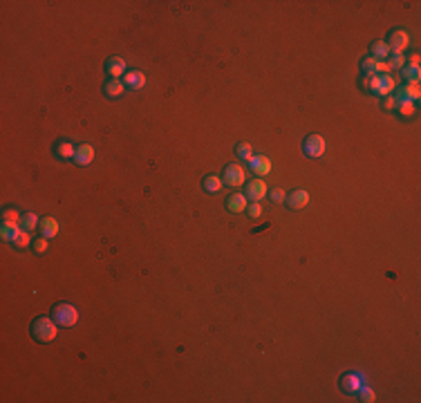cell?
I'll return each mask as SVG.
<instances>
[{
    "label": "cell",
    "mask_w": 421,
    "mask_h": 403,
    "mask_svg": "<svg viewBox=\"0 0 421 403\" xmlns=\"http://www.w3.org/2000/svg\"><path fill=\"white\" fill-rule=\"evenodd\" d=\"M358 397H361V401H365V403H374L376 401V394H374V390L370 388L367 383H363L361 388H358Z\"/></svg>",
    "instance_id": "cb8c5ba5"
},
{
    "label": "cell",
    "mask_w": 421,
    "mask_h": 403,
    "mask_svg": "<svg viewBox=\"0 0 421 403\" xmlns=\"http://www.w3.org/2000/svg\"><path fill=\"white\" fill-rule=\"evenodd\" d=\"M408 43H410V36H408V31L397 29V31H392V36H390L388 47H390V52H392V54H403V49L408 47Z\"/></svg>",
    "instance_id": "5b68a950"
},
{
    "label": "cell",
    "mask_w": 421,
    "mask_h": 403,
    "mask_svg": "<svg viewBox=\"0 0 421 403\" xmlns=\"http://www.w3.org/2000/svg\"><path fill=\"white\" fill-rule=\"evenodd\" d=\"M20 231H22L20 224H16V222H2V228H0V235H2V240L13 242V240H16V235H18Z\"/></svg>",
    "instance_id": "2e32d148"
},
{
    "label": "cell",
    "mask_w": 421,
    "mask_h": 403,
    "mask_svg": "<svg viewBox=\"0 0 421 403\" xmlns=\"http://www.w3.org/2000/svg\"><path fill=\"white\" fill-rule=\"evenodd\" d=\"M365 381H367V376L363 374V372H349V374L343 376V388H345V392L356 394L358 388H361Z\"/></svg>",
    "instance_id": "8992f818"
},
{
    "label": "cell",
    "mask_w": 421,
    "mask_h": 403,
    "mask_svg": "<svg viewBox=\"0 0 421 403\" xmlns=\"http://www.w3.org/2000/svg\"><path fill=\"white\" fill-rule=\"evenodd\" d=\"M121 81H123L128 88L141 90L143 85H146V74H143V72H125V76Z\"/></svg>",
    "instance_id": "9a60e30c"
},
{
    "label": "cell",
    "mask_w": 421,
    "mask_h": 403,
    "mask_svg": "<svg viewBox=\"0 0 421 403\" xmlns=\"http://www.w3.org/2000/svg\"><path fill=\"white\" fill-rule=\"evenodd\" d=\"M246 206H249V202H246V195H242V193H233L226 200V208L231 213H242V210H246Z\"/></svg>",
    "instance_id": "4fadbf2b"
},
{
    "label": "cell",
    "mask_w": 421,
    "mask_h": 403,
    "mask_svg": "<svg viewBox=\"0 0 421 403\" xmlns=\"http://www.w3.org/2000/svg\"><path fill=\"white\" fill-rule=\"evenodd\" d=\"M29 242H31V237H29V231H25L22 228L20 233L16 235V240H13V244L18 246V249H25V246H29Z\"/></svg>",
    "instance_id": "4316f807"
},
{
    "label": "cell",
    "mask_w": 421,
    "mask_h": 403,
    "mask_svg": "<svg viewBox=\"0 0 421 403\" xmlns=\"http://www.w3.org/2000/svg\"><path fill=\"white\" fill-rule=\"evenodd\" d=\"M20 226L25 228V231H29V233H31L36 226H38V215H36V213H27L25 217L20 219Z\"/></svg>",
    "instance_id": "d4e9b609"
},
{
    "label": "cell",
    "mask_w": 421,
    "mask_h": 403,
    "mask_svg": "<svg viewBox=\"0 0 421 403\" xmlns=\"http://www.w3.org/2000/svg\"><path fill=\"white\" fill-rule=\"evenodd\" d=\"M56 152H58V157H61V159H74L76 146H72L70 141H61L56 146Z\"/></svg>",
    "instance_id": "ffe728a7"
},
{
    "label": "cell",
    "mask_w": 421,
    "mask_h": 403,
    "mask_svg": "<svg viewBox=\"0 0 421 403\" xmlns=\"http://www.w3.org/2000/svg\"><path fill=\"white\" fill-rule=\"evenodd\" d=\"M303 148H305V155H307V157H312V159H318V157L325 155L327 143H325V139H322L320 134H309V137L305 139Z\"/></svg>",
    "instance_id": "3957f363"
},
{
    "label": "cell",
    "mask_w": 421,
    "mask_h": 403,
    "mask_svg": "<svg viewBox=\"0 0 421 403\" xmlns=\"http://www.w3.org/2000/svg\"><path fill=\"white\" fill-rule=\"evenodd\" d=\"M249 166H251V170H253L255 175H269L271 173V159L269 157H264V155H255V157H251V161H249Z\"/></svg>",
    "instance_id": "9c48e42d"
},
{
    "label": "cell",
    "mask_w": 421,
    "mask_h": 403,
    "mask_svg": "<svg viewBox=\"0 0 421 403\" xmlns=\"http://www.w3.org/2000/svg\"><path fill=\"white\" fill-rule=\"evenodd\" d=\"M403 76H406L408 83H419L421 67L419 65H403Z\"/></svg>",
    "instance_id": "44dd1931"
},
{
    "label": "cell",
    "mask_w": 421,
    "mask_h": 403,
    "mask_svg": "<svg viewBox=\"0 0 421 403\" xmlns=\"http://www.w3.org/2000/svg\"><path fill=\"white\" fill-rule=\"evenodd\" d=\"M388 65L390 70H403V65H406V56L403 54H392V56H388Z\"/></svg>",
    "instance_id": "484cf974"
},
{
    "label": "cell",
    "mask_w": 421,
    "mask_h": 403,
    "mask_svg": "<svg viewBox=\"0 0 421 403\" xmlns=\"http://www.w3.org/2000/svg\"><path fill=\"white\" fill-rule=\"evenodd\" d=\"M237 155H240V159L251 161V157H253V148H251V143H240V146H237Z\"/></svg>",
    "instance_id": "83f0119b"
},
{
    "label": "cell",
    "mask_w": 421,
    "mask_h": 403,
    "mask_svg": "<svg viewBox=\"0 0 421 403\" xmlns=\"http://www.w3.org/2000/svg\"><path fill=\"white\" fill-rule=\"evenodd\" d=\"M401 94L406 99H410V101H417V99L421 97V88H419V83H408L406 88L401 90Z\"/></svg>",
    "instance_id": "603a6c76"
},
{
    "label": "cell",
    "mask_w": 421,
    "mask_h": 403,
    "mask_svg": "<svg viewBox=\"0 0 421 403\" xmlns=\"http://www.w3.org/2000/svg\"><path fill=\"white\" fill-rule=\"evenodd\" d=\"M246 210H249V215H251L253 219L262 215V206H260V202H251V204L246 206Z\"/></svg>",
    "instance_id": "4dcf8cb0"
},
{
    "label": "cell",
    "mask_w": 421,
    "mask_h": 403,
    "mask_svg": "<svg viewBox=\"0 0 421 403\" xmlns=\"http://www.w3.org/2000/svg\"><path fill=\"white\" fill-rule=\"evenodd\" d=\"M372 56L376 58V61H385V58L390 56V47L385 40H379V43L372 45Z\"/></svg>",
    "instance_id": "d6986e66"
},
{
    "label": "cell",
    "mask_w": 421,
    "mask_h": 403,
    "mask_svg": "<svg viewBox=\"0 0 421 403\" xmlns=\"http://www.w3.org/2000/svg\"><path fill=\"white\" fill-rule=\"evenodd\" d=\"M222 186H224V179L222 177H217V175H209V177L204 179V188L209 193H217V191H222Z\"/></svg>",
    "instance_id": "7402d4cb"
},
{
    "label": "cell",
    "mask_w": 421,
    "mask_h": 403,
    "mask_svg": "<svg viewBox=\"0 0 421 403\" xmlns=\"http://www.w3.org/2000/svg\"><path fill=\"white\" fill-rule=\"evenodd\" d=\"M287 204H289V208H294V210H300V208H305V206L309 204V193L307 191H294V193H289L287 195Z\"/></svg>",
    "instance_id": "ba28073f"
},
{
    "label": "cell",
    "mask_w": 421,
    "mask_h": 403,
    "mask_svg": "<svg viewBox=\"0 0 421 403\" xmlns=\"http://www.w3.org/2000/svg\"><path fill=\"white\" fill-rule=\"evenodd\" d=\"M271 200L276 202V204H280V202H285V200H287V195L280 191V188H276V191H271Z\"/></svg>",
    "instance_id": "836d02e7"
},
{
    "label": "cell",
    "mask_w": 421,
    "mask_h": 403,
    "mask_svg": "<svg viewBox=\"0 0 421 403\" xmlns=\"http://www.w3.org/2000/svg\"><path fill=\"white\" fill-rule=\"evenodd\" d=\"M125 72H128V67H125L123 58L112 56L110 63H107V74H110V79H121V76H125Z\"/></svg>",
    "instance_id": "7c38bea8"
},
{
    "label": "cell",
    "mask_w": 421,
    "mask_h": 403,
    "mask_svg": "<svg viewBox=\"0 0 421 403\" xmlns=\"http://www.w3.org/2000/svg\"><path fill=\"white\" fill-rule=\"evenodd\" d=\"M383 105L388 107V110H392V107H397V99H394V97H385Z\"/></svg>",
    "instance_id": "e575fe53"
},
{
    "label": "cell",
    "mask_w": 421,
    "mask_h": 403,
    "mask_svg": "<svg viewBox=\"0 0 421 403\" xmlns=\"http://www.w3.org/2000/svg\"><path fill=\"white\" fill-rule=\"evenodd\" d=\"M47 244H49L47 237H38V240L34 242V251L36 253H45V251H47Z\"/></svg>",
    "instance_id": "1f68e13d"
},
{
    "label": "cell",
    "mask_w": 421,
    "mask_h": 403,
    "mask_svg": "<svg viewBox=\"0 0 421 403\" xmlns=\"http://www.w3.org/2000/svg\"><path fill=\"white\" fill-rule=\"evenodd\" d=\"M267 184H264V179H253V182L246 184V197H249L251 202H260L264 200V195H267Z\"/></svg>",
    "instance_id": "52a82bcc"
},
{
    "label": "cell",
    "mask_w": 421,
    "mask_h": 403,
    "mask_svg": "<svg viewBox=\"0 0 421 403\" xmlns=\"http://www.w3.org/2000/svg\"><path fill=\"white\" fill-rule=\"evenodd\" d=\"M397 88V79L390 74H379V83H376V94L381 97H390Z\"/></svg>",
    "instance_id": "30bf717a"
},
{
    "label": "cell",
    "mask_w": 421,
    "mask_h": 403,
    "mask_svg": "<svg viewBox=\"0 0 421 403\" xmlns=\"http://www.w3.org/2000/svg\"><path fill=\"white\" fill-rule=\"evenodd\" d=\"M2 219H4V222H16V224H20L22 217H20V213H18L16 208H7V210H4V215H2Z\"/></svg>",
    "instance_id": "f546056e"
},
{
    "label": "cell",
    "mask_w": 421,
    "mask_h": 403,
    "mask_svg": "<svg viewBox=\"0 0 421 403\" xmlns=\"http://www.w3.org/2000/svg\"><path fill=\"white\" fill-rule=\"evenodd\" d=\"M361 70L365 72L367 76L376 74V58H374V56H372V58H365V61H363V65H361Z\"/></svg>",
    "instance_id": "f1b7e54d"
},
{
    "label": "cell",
    "mask_w": 421,
    "mask_h": 403,
    "mask_svg": "<svg viewBox=\"0 0 421 403\" xmlns=\"http://www.w3.org/2000/svg\"><path fill=\"white\" fill-rule=\"evenodd\" d=\"M94 159V148L90 143H83V146H76V155H74V161L79 166H90Z\"/></svg>",
    "instance_id": "8fae6325"
},
{
    "label": "cell",
    "mask_w": 421,
    "mask_h": 403,
    "mask_svg": "<svg viewBox=\"0 0 421 403\" xmlns=\"http://www.w3.org/2000/svg\"><path fill=\"white\" fill-rule=\"evenodd\" d=\"M394 99H397V110H399V114H401V116H412V114H415V112H417V105H415V101H410V99H406V97H403L401 92H399V94H397V97H394Z\"/></svg>",
    "instance_id": "5bb4252c"
},
{
    "label": "cell",
    "mask_w": 421,
    "mask_h": 403,
    "mask_svg": "<svg viewBox=\"0 0 421 403\" xmlns=\"http://www.w3.org/2000/svg\"><path fill=\"white\" fill-rule=\"evenodd\" d=\"M246 179V173L242 166L237 164H228L226 170H224V184H228V186H242Z\"/></svg>",
    "instance_id": "277c9868"
},
{
    "label": "cell",
    "mask_w": 421,
    "mask_h": 403,
    "mask_svg": "<svg viewBox=\"0 0 421 403\" xmlns=\"http://www.w3.org/2000/svg\"><path fill=\"white\" fill-rule=\"evenodd\" d=\"M376 74H390L388 61H376Z\"/></svg>",
    "instance_id": "d6a6232c"
},
{
    "label": "cell",
    "mask_w": 421,
    "mask_h": 403,
    "mask_svg": "<svg viewBox=\"0 0 421 403\" xmlns=\"http://www.w3.org/2000/svg\"><path fill=\"white\" fill-rule=\"evenodd\" d=\"M40 231H43V237L52 240V237L58 235V222L54 217H45L43 222H40Z\"/></svg>",
    "instance_id": "e0dca14e"
},
{
    "label": "cell",
    "mask_w": 421,
    "mask_h": 403,
    "mask_svg": "<svg viewBox=\"0 0 421 403\" xmlns=\"http://www.w3.org/2000/svg\"><path fill=\"white\" fill-rule=\"evenodd\" d=\"M58 322L54 320V318L49 316H40L36 318L34 322H31V334H34L36 340H40V343H52L54 338H56L58 334Z\"/></svg>",
    "instance_id": "6da1fadb"
},
{
    "label": "cell",
    "mask_w": 421,
    "mask_h": 403,
    "mask_svg": "<svg viewBox=\"0 0 421 403\" xmlns=\"http://www.w3.org/2000/svg\"><path fill=\"white\" fill-rule=\"evenodd\" d=\"M125 92V83L121 79H110L105 83V94L107 97H121Z\"/></svg>",
    "instance_id": "ac0fdd59"
},
{
    "label": "cell",
    "mask_w": 421,
    "mask_h": 403,
    "mask_svg": "<svg viewBox=\"0 0 421 403\" xmlns=\"http://www.w3.org/2000/svg\"><path fill=\"white\" fill-rule=\"evenodd\" d=\"M54 320L61 327H74L79 322V309L70 302H61L54 307Z\"/></svg>",
    "instance_id": "7a4b0ae2"
}]
</instances>
